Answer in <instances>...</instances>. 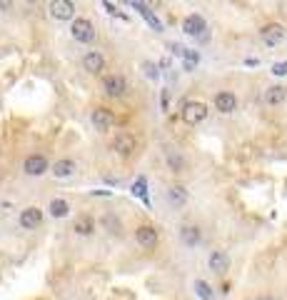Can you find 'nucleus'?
Masks as SVG:
<instances>
[{
    "instance_id": "obj_1",
    "label": "nucleus",
    "mask_w": 287,
    "mask_h": 300,
    "mask_svg": "<svg viewBox=\"0 0 287 300\" xmlns=\"http://www.w3.org/2000/svg\"><path fill=\"white\" fill-rule=\"evenodd\" d=\"M70 35L77 40V43H92L95 40V25L87 20V18H75L70 25Z\"/></svg>"
},
{
    "instance_id": "obj_2",
    "label": "nucleus",
    "mask_w": 287,
    "mask_h": 300,
    "mask_svg": "<svg viewBox=\"0 0 287 300\" xmlns=\"http://www.w3.org/2000/svg\"><path fill=\"white\" fill-rule=\"evenodd\" d=\"M260 40L267 45V48H277L282 40H285V28L280 23H270L265 28H260Z\"/></svg>"
},
{
    "instance_id": "obj_3",
    "label": "nucleus",
    "mask_w": 287,
    "mask_h": 300,
    "mask_svg": "<svg viewBox=\"0 0 287 300\" xmlns=\"http://www.w3.org/2000/svg\"><path fill=\"white\" fill-rule=\"evenodd\" d=\"M208 105L205 103H185V108H182V120L187 123V125H200L205 118H208Z\"/></svg>"
},
{
    "instance_id": "obj_4",
    "label": "nucleus",
    "mask_w": 287,
    "mask_h": 300,
    "mask_svg": "<svg viewBox=\"0 0 287 300\" xmlns=\"http://www.w3.org/2000/svg\"><path fill=\"white\" fill-rule=\"evenodd\" d=\"M48 158L45 155H28L23 160V173L30 175V178H40L43 173H48Z\"/></svg>"
},
{
    "instance_id": "obj_5",
    "label": "nucleus",
    "mask_w": 287,
    "mask_h": 300,
    "mask_svg": "<svg viewBox=\"0 0 287 300\" xmlns=\"http://www.w3.org/2000/svg\"><path fill=\"white\" fill-rule=\"evenodd\" d=\"M113 150H115L118 155H123V158L135 155V150H138V140H135V135H130V133H118L115 140H113Z\"/></svg>"
},
{
    "instance_id": "obj_6",
    "label": "nucleus",
    "mask_w": 287,
    "mask_h": 300,
    "mask_svg": "<svg viewBox=\"0 0 287 300\" xmlns=\"http://www.w3.org/2000/svg\"><path fill=\"white\" fill-rule=\"evenodd\" d=\"M103 90L110 98H123L125 90H128V83H125L123 75H105L103 78Z\"/></svg>"
},
{
    "instance_id": "obj_7",
    "label": "nucleus",
    "mask_w": 287,
    "mask_h": 300,
    "mask_svg": "<svg viewBox=\"0 0 287 300\" xmlns=\"http://www.w3.org/2000/svg\"><path fill=\"white\" fill-rule=\"evenodd\" d=\"M50 18L72 20L75 18V3L72 0H50Z\"/></svg>"
},
{
    "instance_id": "obj_8",
    "label": "nucleus",
    "mask_w": 287,
    "mask_h": 300,
    "mask_svg": "<svg viewBox=\"0 0 287 300\" xmlns=\"http://www.w3.org/2000/svg\"><path fill=\"white\" fill-rule=\"evenodd\" d=\"M90 120H92L95 130H100V133H108V130L113 128V123H115V115H113L108 108H95V110L90 113Z\"/></svg>"
},
{
    "instance_id": "obj_9",
    "label": "nucleus",
    "mask_w": 287,
    "mask_h": 300,
    "mask_svg": "<svg viewBox=\"0 0 287 300\" xmlns=\"http://www.w3.org/2000/svg\"><path fill=\"white\" fill-rule=\"evenodd\" d=\"M182 30L187 33V35H195V38H208V23H205V18L203 15H187L185 20H182Z\"/></svg>"
},
{
    "instance_id": "obj_10",
    "label": "nucleus",
    "mask_w": 287,
    "mask_h": 300,
    "mask_svg": "<svg viewBox=\"0 0 287 300\" xmlns=\"http://www.w3.org/2000/svg\"><path fill=\"white\" fill-rule=\"evenodd\" d=\"M18 223H20L23 230H35L38 225L43 223V210H40V208H35V205H30V208H25V210L20 213Z\"/></svg>"
},
{
    "instance_id": "obj_11",
    "label": "nucleus",
    "mask_w": 287,
    "mask_h": 300,
    "mask_svg": "<svg viewBox=\"0 0 287 300\" xmlns=\"http://www.w3.org/2000/svg\"><path fill=\"white\" fill-rule=\"evenodd\" d=\"M135 240H138L143 248H155L157 240H160V233H157L155 225H140V228L135 230Z\"/></svg>"
},
{
    "instance_id": "obj_12",
    "label": "nucleus",
    "mask_w": 287,
    "mask_h": 300,
    "mask_svg": "<svg viewBox=\"0 0 287 300\" xmlns=\"http://www.w3.org/2000/svg\"><path fill=\"white\" fill-rule=\"evenodd\" d=\"M82 68L90 75H100L105 70V58H103L98 50H90V53H85V58H82Z\"/></svg>"
},
{
    "instance_id": "obj_13",
    "label": "nucleus",
    "mask_w": 287,
    "mask_h": 300,
    "mask_svg": "<svg viewBox=\"0 0 287 300\" xmlns=\"http://www.w3.org/2000/svg\"><path fill=\"white\" fill-rule=\"evenodd\" d=\"M208 265H210V270L217 273V275H225L227 270H230V258H227V253L225 250H213L210 253V258H208Z\"/></svg>"
},
{
    "instance_id": "obj_14",
    "label": "nucleus",
    "mask_w": 287,
    "mask_h": 300,
    "mask_svg": "<svg viewBox=\"0 0 287 300\" xmlns=\"http://www.w3.org/2000/svg\"><path fill=\"white\" fill-rule=\"evenodd\" d=\"M180 240H182L185 248H195V245H200V240H203V230H200L198 225H182V228H180Z\"/></svg>"
},
{
    "instance_id": "obj_15",
    "label": "nucleus",
    "mask_w": 287,
    "mask_h": 300,
    "mask_svg": "<svg viewBox=\"0 0 287 300\" xmlns=\"http://www.w3.org/2000/svg\"><path fill=\"white\" fill-rule=\"evenodd\" d=\"M215 108L220 113H235V108H237V98H235V93H230V90H222V93H217L215 95Z\"/></svg>"
},
{
    "instance_id": "obj_16",
    "label": "nucleus",
    "mask_w": 287,
    "mask_h": 300,
    "mask_svg": "<svg viewBox=\"0 0 287 300\" xmlns=\"http://www.w3.org/2000/svg\"><path fill=\"white\" fill-rule=\"evenodd\" d=\"M285 98H287V88H282V85H272V88L265 90V103L267 105H282Z\"/></svg>"
},
{
    "instance_id": "obj_17",
    "label": "nucleus",
    "mask_w": 287,
    "mask_h": 300,
    "mask_svg": "<svg viewBox=\"0 0 287 300\" xmlns=\"http://www.w3.org/2000/svg\"><path fill=\"white\" fill-rule=\"evenodd\" d=\"M72 230H75V235H92L95 233V220L90 215H77L75 223H72Z\"/></svg>"
},
{
    "instance_id": "obj_18",
    "label": "nucleus",
    "mask_w": 287,
    "mask_h": 300,
    "mask_svg": "<svg viewBox=\"0 0 287 300\" xmlns=\"http://www.w3.org/2000/svg\"><path fill=\"white\" fill-rule=\"evenodd\" d=\"M72 173H75V160H70V158L55 160V165H53V175L55 178H70Z\"/></svg>"
},
{
    "instance_id": "obj_19",
    "label": "nucleus",
    "mask_w": 287,
    "mask_h": 300,
    "mask_svg": "<svg viewBox=\"0 0 287 300\" xmlns=\"http://www.w3.org/2000/svg\"><path fill=\"white\" fill-rule=\"evenodd\" d=\"M48 210H50V215H53V218H65V215L70 213V203H68V200H63V198H53V200H50V205H48Z\"/></svg>"
},
{
    "instance_id": "obj_20",
    "label": "nucleus",
    "mask_w": 287,
    "mask_h": 300,
    "mask_svg": "<svg viewBox=\"0 0 287 300\" xmlns=\"http://www.w3.org/2000/svg\"><path fill=\"white\" fill-rule=\"evenodd\" d=\"M167 200L172 203V205H185L187 203V190L185 188H180V185H170L167 188Z\"/></svg>"
},
{
    "instance_id": "obj_21",
    "label": "nucleus",
    "mask_w": 287,
    "mask_h": 300,
    "mask_svg": "<svg viewBox=\"0 0 287 300\" xmlns=\"http://www.w3.org/2000/svg\"><path fill=\"white\" fill-rule=\"evenodd\" d=\"M167 165H170V170H172V173H182V168H185V160H182V155H180V153H172V150H167Z\"/></svg>"
},
{
    "instance_id": "obj_22",
    "label": "nucleus",
    "mask_w": 287,
    "mask_h": 300,
    "mask_svg": "<svg viewBox=\"0 0 287 300\" xmlns=\"http://www.w3.org/2000/svg\"><path fill=\"white\" fill-rule=\"evenodd\" d=\"M133 5H135V8H138V10L143 13V18L147 20V23H150V25H152V28H155V30H162V23H160V20H157V18H155V15L150 13V8H145L143 3H138V0H135Z\"/></svg>"
},
{
    "instance_id": "obj_23",
    "label": "nucleus",
    "mask_w": 287,
    "mask_h": 300,
    "mask_svg": "<svg viewBox=\"0 0 287 300\" xmlns=\"http://www.w3.org/2000/svg\"><path fill=\"white\" fill-rule=\"evenodd\" d=\"M193 288H195V293H198V295H200L203 300H213V298H215L213 288H210V285H208L205 280H195V283H193Z\"/></svg>"
},
{
    "instance_id": "obj_24",
    "label": "nucleus",
    "mask_w": 287,
    "mask_h": 300,
    "mask_svg": "<svg viewBox=\"0 0 287 300\" xmlns=\"http://www.w3.org/2000/svg\"><path fill=\"white\" fill-rule=\"evenodd\" d=\"M198 63H200V55H198L195 50H185V55H182V65H185V70H195Z\"/></svg>"
},
{
    "instance_id": "obj_25",
    "label": "nucleus",
    "mask_w": 287,
    "mask_h": 300,
    "mask_svg": "<svg viewBox=\"0 0 287 300\" xmlns=\"http://www.w3.org/2000/svg\"><path fill=\"white\" fill-rule=\"evenodd\" d=\"M133 195H138V198H143L145 203H147V193H145V178H140L135 185H133Z\"/></svg>"
},
{
    "instance_id": "obj_26",
    "label": "nucleus",
    "mask_w": 287,
    "mask_h": 300,
    "mask_svg": "<svg viewBox=\"0 0 287 300\" xmlns=\"http://www.w3.org/2000/svg\"><path fill=\"white\" fill-rule=\"evenodd\" d=\"M272 75H277V78L287 75V60L285 63H275V65H272Z\"/></svg>"
},
{
    "instance_id": "obj_27",
    "label": "nucleus",
    "mask_w": 287,
    "mask_h": 300,
    "mask_svg": "<svg viewBox=\"0 0 287 300\" xmlns=\"http://www.w3.org/2000/svg\"><path fill=\"white\" fill-rule=\"evenodd\" d=\"M103 223L110 228V233H118V228H120V223H118V220H113V215H105V220H103Z\"/></svg>"
},
{
    "instance_id": "obj_28",
    "label": "nucleus",
    "mask_w": 287,
    "mask_h": 300,
    "mask_svg": "<svg viewBox=\"0 0 287 300\" xmlns=\"http://www.w3.org/2000/svg\"><path fill=\"white\" fill-rule=\"evenodd\" d=\"M13 10V0H0V13H10Z\"/></svg>"
},
{
    "instance_id": "obj_29",
    "label": "nucleus",
    "mask_w": 287,
    "mask_h": 300,
    "mask_svg": "<svg viewBox=\"0 0 287 300\" xmlns=\"http://www.w3.org/2000/svg\"><path fill=\"white\" fill-rule=\"evenodd\" d=\"M145 70H147V78H157V68L152 63H145Z\"/></svg>"
}]
</instances>
